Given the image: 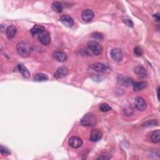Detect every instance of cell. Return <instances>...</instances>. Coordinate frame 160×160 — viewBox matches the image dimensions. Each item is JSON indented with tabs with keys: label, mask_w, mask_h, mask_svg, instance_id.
I'll list each match as a JSON object with an SVG mask.
<instances>
[{
	"label": "cell",
	"mask_w": 160,
	"mask_h": 160,
	"mask_svg": "<svg viewBox=\"0 0 160 160\" xmlns=\"http://www.w3.org/2000/svg\"><path fill=\"white\" fill-rule=\"evenodd\" d=\"M103 137L102 132L98 129L93 130L91 131L90 134V140L93 142H96L99 141Z\"/></svg>",
	"instance_id": "obj_11"
},
{
	"label": "cell",
	"mask_w": 160,
	"mask_h": 160,
	"mask_svg": "<svg viewBox=\"0 0 160 160\" xmlns=\"http://www.w3.org/2000/svg\"><path fill=\"white\" fill-rule=\"evenodd\" d=\"M94 16L95 15L93 11L89 9L84 10L82 14V18L83 20L85 22H90L92 21L94 18Z\"/></svg>",
	"instance_id": "obj_10"
},
{
	"label": "cell",
	"mask_w": 160,
	"mask_h": 160,
	"mask_svg": "<svg viewBox=\"0 0 160 160\" xmlns=\"http://www.w3.org/2000/svg\"><path fill=\"white\" fill-rule=\"evenodd\" d=\"M159 88L158 87V89H157V92H158V99H159Z\"/></svg>",
	"instance_id": "obj_31"
},
{
	"label": "cell",
	"mask_w": 160,
	"mask_h": 160,
	"mask_svg": "<svg viewBox=\"0 0 160 160\" xmlns=\"http://www.w3.org/2000/svg\"><path fill=\"white\" fill-rule=\"evenodd\" d=\"M99 109L103 112H108L111 110V108L106 103L101 104L99 106Z\"/></svg>",
	"instance_id": "obj_24"
},
{
	"label": "cell",
	"mask_w": 160,
	"mask_h": 160,
	"mask_svg": "<svg viewBox=\"0 0 160 160\" xmlns=\"http://www.w3.org/2000/svg\"><path fill=\"white\" fill-rule=\"evenodd\" d=\"M110 54H111V58L117 62H120L123 60V52L120 49L118 48L112 49Z\"/></svg>",
	"instance_id": "obj_5"
},
{
	"label": "cell",
	"mask_w": 160,
	"mask_h": 160,
	"mask_svg": "<svg viewBox=\"0 0 160 160\" xmlns=\"http://www.w3.org/2000/svg\"><path fill=\"white\" fill-rule=\"evenodd\" d=\"M0 151H1V153L3 155L7 156V155H9L11 154V152H10V151L8 148H7L6 147H5L3 145H2L1 148H0Z\"/></svg>",
	"instance_id": "obj_25"
},
{
	"label": "cell",
	"mask_w": 160,
	"mask_h": 160,
	"mask_svg": "<svg viewBox=\"0 0 160 160\" xmlns=\"http://www.w3.org/2000/svg\"><path fill=\"white\" fill-rule=\"evenodd\" d=\"M153 18H155V19L156 21H159V13H156V14H155L153 15Z\"/></svg>",
	"instance_id": "obj_30"
},
{
	"label": "cell",
	"mask_w": 160,
	"mask_h": 160,
	"mask_svg": "<svg viewBox=\"0 0 160 160\" xmlns=\"http://www.w3.org/2000/svg\"><path fill=\"white\" fill-rule=\"evenodd\" d=\"M68 143H69L70 146L71 148L76 149V148H79L82 146L83 141L81 138H79V137L72 136L70 138Z\"/></svg>",
	"instance_id": "obj_6"
},
{
	"label": "cell",
	"mask_w": 160,
	"mask_h": 160,
	"mask_svg": "<svg viewBox=\"0 0 160 160\" xmlns=\"http://www.w3.org/2000/svg\"><path fill=\"white\" fill-rule=\"evenodd\" d=\"M91 37H92V38H93L94 39H96V40H102V39H103V35L101 33H99V32L93 33L92 35H91Z\"/></svg>",
	"instance_id": "obj_27"
},
{
	"label": "cell",
	"mask_w": 160,
	"mask_h": 160,
	"mask_svg": "<svg viewBox=\"0 0 160 160\" xmlns=\"http://www.w3.org/2000/svg\"><path fill=\"white\" fill-rule=\"evenodd\" d=\"M89 50L95 55H99L103 51V48L100 44L96 41H89L88 43Z\"/></svg>",
	"instance_id": "obj_3"
},
{
	"label": "cell",
	"mask_w": 160,
	"mask_h": 160,
	"mask_svg": "<svg viewBox=\"0 0 160 160\" xmlns=\"http://www.w3.org/2000/svg\"><path fill=\"white\" fill-rule=\"evenodd\" d=\"M48 79V78L47 75H46L43 73H38L35 75L34 77V81L37 82H42L44 81H47Z\"/></svg>",
	"instance_id": "obj_20"
},
{
	"label": "cell",
	"mask_w": 160,
	"mask_h": 160,
	"mask_svg": "<svg viewBox=\"0 0 160 160\" xmlns=\"http://www.w3.org/2000/svg\"><path fill=\"white\" fill-rule=\"evenodd\" d=\"M68 74V68L65 66H61L56 71V72L54 74V77L56 79H61L66 76Z\"/></svg>",
	"instance_id": "obj_9"
},
{
	"label": "cell",
	"mask_w": 160,
	"mask_h": 160,
	"mask_svg": "<svg viewBox=\"0 0 160 160\" xmlns=\"http://www.w3.org/2000/svg\"><path fill=\"white\" fill-rule=\"evenodd\" d=\"M133 89L134 91H140L144 89L147 86V83L144 82H136L133 83Z\"/></svg>",
	"instance_id": "obj_19"
},
{
	"label": "cell",
	"mask_w": 160,
	"mask_h": 160,
	"mask_svg": "<svg viewBox=\"0 0 160 160\" xmlns=\"http://www.w3.org/2000/svg\"><path fill=\"white\" fill-rule=\"evenodd\" d=\"M89 67L91 68V69H93L95 71L97 72H99V73L105 72L108 69V66L106 64L103 63H97L93 64L92 65H91Z\"/></svg>",
	"instance_id": "obj_14"
},
{
	"label": "cell",
	"mask_w": 160,
	"mask_h": 160,
	"mask_svg": "<svg viewBox=\"0 0 160 160\" xmlns=\"http://www.w3.org/2000/svg\"><path fill=\"white\" fill-rule=\"evenodd\" d=\"M111 158V155L109 153H102L97 159H110Z\"/></svg>",
	"instance_id": "obj_26"
},
{
	"label": "cell",
	"mask_w": 160,
	"mask_h": 160,
	"mask_svg": "<svg viewBox=\"0 0 160 160\" xmlns=\"http://www.w3.org/2000/svg\"><path fill=\"white\" fill-rule=\"evenodd\" d=\"M16 31H17V30L15 26H13V25L9 26L6 30V34L7 38L9 40L13 38L16 36Z\"/></svg>",
	"instance_id": "obj_15"
},
{
	"label": "cell",
	"mask_w": 160,
	"mask_h": 160,
	"mask_svg": "<svg viewBox=\"0 0 160 160\" xmlns=\"http://www.w3.org/2000/svg\"><path fill=\"white\" fill-rule=\"evenodd\" d=\"M158 125V121L155 120L148 121L143 124V126L144 127H156Z\"/></svg>",
	"instance_id": "obj_23"
},
{
	"label": "cell",
	"mask_w": 160,
	"mask_h": 160,
	"mask_svg": "<svg viewBox=\"0 0 160 160\" xmlns=\"http://www.w3.org/2000/svg\"><path fill=\"white\" fill-rule=\"evenodd\" d=\"M45 28L41 25H35L34 26L31 30V33L33 36H35V35H39L41 33H43V31H44Z\"/></svg>",
	"instance_id": "obj_16"
},
{
	"label": "cell",
	"mask_w": 160,
	"mask_h": 160,
	"mask_svg": "<svg viewBox=\"0 0 160 160\" xmlns=\"http://www.w3.org/2000/svg\"><path fill=\"white\" fill-rule=\"evenodd\" d=\"M18 68L19 71L21 73L22 76H23L25 78H28L30 76V73L28 71L27 68L23 64H19L18 66Z\"/></svg>",
	"instance_id": "obj_18"
},
{
	"label": "cell",
	"mask_w": 160,
	"mask_h": 160,
	"mask_svg": "<svg viewBox=\"0 0 160 160\" xmlns=\"http://www.w3.org/2000/svg\"><path fill=\"white\" fill-rule=\"evenodd\" d=\"M134 53L138 56H140L143 54V50L140 48V47H136L134 48Z\"/></svg>",
	"instance_id": "obj_28"
},
{
	"label": "cell",
	"mask_w": 160,
	"mask_h": 160,
	"mask_svg": "<svg viewBox=\"0 0 160 160\" xmlns=\"http://www.w3.org/2000/svg\"><path fill=\"white\" fill-rule=\"evenodd\" d=\"M40 41L44 45H48L51 42L50 33L47 31H44L38 35Z\"/></svg>",
	"instance_id": "obj_8"
},
{
	"label": "cell",
	"mask_w": 160,
	"mask_h": 160,
	"mask_svg": "<svg viewBox=\"0 0 160 160\" xmlns=\"http://www.w3.org/2000/svg\"><path fill=\"white\" fill-rule=\"evenodd\" d=\"M135 108L140 111H144L146 108V102L141 97H136L134 99Z\"/></svg>",
	"instance_id": "obj_7"
},
{
	"label": "cell",
	"mask_w": 160,
	"mask_h": 160,
	"mask_svg": "<svg viewBox=\"0 0 160 160\" xmlns=\"http://www.w3.org/2000/svg\"><path fill=\"white\" fill-rule=\"evenodd\" d=\"M60 21L67 27H71L74 25L73 18L69 15H63L60 18Z\"/></svg>",
	"instance_id": "obj_12"
},
{
	"label": "cell",
	"mask_w": 160,
	"mask_h": 160,
	"mask_svg": "<svg viewBox=\"0 0 160 160\" xmlns=\"http://www.w3.org/2000/svg\"><path fill=\"white\" fill-rule=\"evenodd\" d=\"M151 141L154 143H158L160 141V131L159 130L154 131L151 136Z\"/></svg>",
	"instance_id": "obj_21"
},
{
	"label": "cell",
	"mask_w": 160,
	"mask_h": 160,
	"mask_svg": "<svg viewBox=\"0 0 160 160\" xmlns=\"http://www.w3.org/2000/svg\"><path fill=\"white\" fill-rule=\"evenodd\" d=\"M124 23L127 25L129 27H133V21L131 20V19H125L123 20Z\"/></svg>",
	"instance_id": "obj_29"
},
{
	"label": "cell",
	"mask_w": 160,
	"mask_h": 160,
	"mask_svg": "<svg viewBox=\"0 0 160 160\" xmlns=\"http://www.w3.org/2000/svg\"><path fill=\"white\" fill-rule=\"evenodd\" d=\"M118 82L120 85L124 86H129L133 85L134 83L133 79L130 77L124 76L123 75H119L118 77Z\"/></svg>",
	"instance_id": "obj_4"
},
{
	"label": "cell",
	"mask_w": 160,
	"mask_h": 160,
	"mask_svg": "<svg viewBox=\"0 0 160 160\" xmlns=\"http://www.w3.org/2000/svg\"><path fill=\"white\" fill-rule=\"evenodd\" d=\"M53 58L59 62H64L67 60V55L63 51H56L53 54Z\"/></svg>",
	"instance_id": "obj_13"
},
{
	"label": "cell",
	"mask_w": 160,
	"mask_h": 160,
	"mask_svg": "<svg viewBox=\"0 0 160 160\" xmlns=\"http://www.w3.org/2000/svg\"><path fill=\"white\" fill-rule=\"evenodd\" d=\"M52 8H53V9L57 13H60L62 12V11H63V6L61 5L60 3L58 2H54L53 3Z\"/></svg>",
	"instance_id": "obj_22"
},
{
	"label": "cell",
	"mask_w": 160,
	"mask_h": 160,
	"mask_svg": "<svg viewBox=\"0 0 160 160\" xmlns=\"http://www.w3.org/2000/svg\"><path fill=\"white\" fill-rule=\"evenodd\" d=\"M96 123V118L91 113H88L85 115L81 120V124L83 127H92Z\"/></svg>",
	"instance_id": "obj_2"
},
{
	"label": "cell",
	"mask_w": 160,
	"mask_h": 160,
	"mask_svg": "<svg viewBox=\"0 0 160 160\" xmlns=\"http://www.w3.org/2000/svg\"><path fill=\"white\" fill-rule=\"evenodd\" d=\"M16 49L19 56L24 57V58L28 56L31 51L30 44L25 41H21L18 43Z\"/></svg>",
	"instance_id": "obj_1"
},
{
	"label": "cell",
	"mask_w": 160,
	"mask_h": 160,
	"mask_svg": "<svg viewBox=\"0 0 160 160\" xmlns=\"http://www.w3.org/2000/svg\"><path fill=\"white\" fill-rule=\"evenodd\" d=\"M134 73L141 78H146L148 75V72L145 68L141 66H137L134 68Z\"/></svg>",
	"instance_id": "obj_17"
}]
</instances>
